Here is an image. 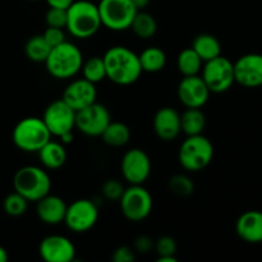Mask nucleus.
I'll list each match as a JSON object with an SVG mask.
<instances>
[{"label":"nucleus","mask_w":262,"mask_h":262,"mask_svg":"<svg viewBox=\"0 0 262 262\" xmlns=\"http://www.w3.org/2000/svg\"><path fill=\"white\" fill-rule=\"evenodd\" d=\"M13 188L28 202H37L50 193L51 178L48 171L40 166H23L13 177Z\"/></svg>","instance_id":"4"},{"label":"nucleus","mask_w":262,"mask_h":262,"mask_svg":"<svg viewBox=\"0 0 262 262\" xmlns=\"http://www.w3.org/2000/svg\"><path fill=\"white\" fill-rule=\"evenodd\" d=\"M8 252L4 247L0 246V262H7L8 261Z\"/></svg>","instance_id":"40"},{"label":"nucleus","mask_w":262,"mask_h":262,"mask_svg":"<svg viewBox=\"0 0 262 262\" xmlns=\"http://www.w3.org/2000/svg\"><path fill=\"white\" fill-rule=\"evenodd\" d=\"M74 0H46L49 7L60 8V9H68Z\"/></svg>","instance_id":"38"},{"label":"nucleus","mask_w":262,"mask_h":262,"mask_svg":"<svg viewBox=\"0 0 262 262\" xmlns=\"http://www.w3.org/2000/svg\"><path fill=\"white\" fill-rule=\"evenodd\" d=\"M99 220V209L89 199H79L67 206L64 224L74 233H86L95 227Z\"/></svg>","instance_id":"10"},{"label":"nucleus","mask_w":262,"mask_h":262,"mask_svg":"<svg viewBox=\"0 0 262 262\" xmlns=\"http://www.w3.org/2000/svg\"><path fill=\"white\" fill-rule=\"evenodd\" d=\"M124 186L118 179H107L101 187V193L107 201H119L124 192Z\"/></svg>","instance_id":"33"},{"label":"nucleus","mask_w":262,"mask_h":262,"mask_svg":"<svg viewBox=\"0 0 262 262\" xmlns=\"http://www.w3.org/2000/svg\"><path fill=\"white\" fill-rule=\"evenodd\" d=\"M141 68L146 73H158L166 66V54L158 46H150L138 54Z\"/></svg>","instance_id":"24"},{"label":"nucleus","mask_w":262,"mask_h":262,"mask_svg":"<svg viewBox=\"0 0 262 262\" xmlns=\"http://www.w3.org/2000/svg\"><path fill=\"white\" fill-rule=\"evenodd\" d=\"M36 204V214L43 224L59 225L64 222L68 205L61 197L49 193L38 200Z\"/></svg>","instance_id":"19"},{"label":"nucleus","mask_w":262,"mask_h":262,"mask_svg":"<svg viewBox=\"0 0 262 262\" xmlns=\"http://www.w3.org/2000/svg\"><path fill=\"white\" fill-rule=\"evenodd\" d=\"M129 28L138 38L148 40L155 36L156 31H158V22L150 13L145 12V10H137Z\"/></svg>","instance_id":"26"},{"label":"nucleus","mask_w":262,"mask_h":262,"mask_svg":"<svg viewBox=\"0 0 262 262\" xmlns=\"http://www.w3.org/2000/svg\"><path fill=\"white\" fill-rule=\"evenodd\" d=\"M106 68V78L119 86H129L137 82L143 73L138 54L125 46H112L102 56Z\"/></svg>","instance_id":"1"},{"label":"nucleus","mask_w":262,"mask_h":262,"mask_svg":"<svg viewBox=\"0 0 262 262\" xmlns=\"http://www.w3.org/2000/svg\"><path fill=\"white\" fill-rule=\"evenodd\" d=\"M97 90L96 84L91 83L84 78H78L72 81L63 91L61 99L73 110L79 112L84 107L96 102Z\"/></svg>","instance_id":"17"},{"label":"nucleus","mask_w":262,"mask_h":262,"mask_svg":"<svg viewBox=\"0 0 262 262\" xmlns=\"http://www.w3.org/2000/svg\"><path fill=\"white\" fill-rule=\"evenodd\" d=\"M169 189L178 197H188L194 192V183L186 174H174L169 179Z\"/></svg>","instance_id":"31"},{"label":"nucleus","mask_w":262,"mask_h":262,"mask_svg":"<svg viewBox=\"0 0 262 262\" xmlns=\"http://www.w3.org/2000/svg\"><path fill=\"white\" fill-rule=\"evenodd\" d=\"M38 255L46 262H72L76 257V247L69 238L51 234L40 242Z\"/></svg>","instance_id":"14"},{"label":"nucleus","mask_w":262,"mask_h":262,"mask_svg":"<svg viewBox=\"0 0 262 262\" xmlns=\"http://www.w3.org/2000/svg\"><path fill=\"white\" fill-rule=\"evenodd\" d=\"M51 50V46L46 42L42 35H35L27 40L25 45V54L28 60L35 63H45Z\"/></svg>","instance_id":"28"},{"label":"nucleus","mask_w":262,"mask_h":262,"mask_svg":"<svg viewBox=\"0 0 262 262\" xmlns=\"http://www.w3.org/2000/svg\"><path fill=\"white\" fill-rule=\"evenodd\" d=\"M192 49L197 53V55L201 58V60L207 61L216 56L222 55V43L211 33H200L194 37L192 42Z\"/></svg>","instance_id":"22"},{"label":"nucleus","mask_w":262,"mask_h":262,"mask_svg":"<svg viewBox=\"0 0 262 262\" xmlns=\"http://www.w3.org/2000/svg\"><path fill=\"white\" fill-rule=\"evenodd\" d=\"M43 38L46 42L54 48V46L59 45V43L66 41V35H64L63 28H56V27H46V30L42 33Z\"/></svg>","instance_id":"35"},{"label":"nucleus","mask_w":262,"mask_h":262,"mask_svg":"<svg viewBox=\"0 0 262 262\" xmlns=\"http://www.w3.org/2000/svg\"><path fill=\"white\" fill-rule=\"evenodd\" d=\"M123 216L133 223L143 222L152 211L154 200L143 184H129L119 200Z\"/></svg>","instance_id":"7"},{"label":"nucleus","mask_w":262,"mask_h":262,"mask_svg":"<svg viewBox=\"0 0 262 262\" xmlns=\"http://www.w3.org/2000/svg\"><path fill=\"white\" fill-rule=\"evenodd\" d=\"M51 133L42 118L27 117L20 119L13 128L12 140L15 147L25 152H38L51 140Z\"/></svg>","instance_id":"5"},{"label":"nucleus","mask_w":262,"mask_h":262,"mask_svg":"<svg viewBox=\"0 0 262 262\" xmlns=\"http://www.w3.org/2000/svg\"><path fill=\"white\" fill-rule=\"evenodd\" d=\"M27 2H37V0H27Z\"/></svg>","instance_id":"42"},{"label":"nucleus","mask_w":262,"mask_h":262,"mask_svg":"<svg viewBox=\"0 0 262 262\" xmlns=\"http://www.w3.org/2000/svg\"><path fill=\"white\" fill-rule=\"evenodd\" d=\"M154 246H155V241L152 238L148 237V235H138L135 239V243H133V250L136 252L146 255V253L152 250Z\"/></svg>","instance_id":"37"},{"label":"nucleus","mask_w":262,"mask_h":262,"mask_svg":"<svg viewBox=\"0 0 262 262\" xmlns=\"http://www.w3.org/2000/svg\"><path fill=\"white\" fill-rule=\"evenodd\" d=\"M130 2H132V4L135 5L137 10H145L148 7L151 0H130Z\"/></svg>","instance_id":"39"},{"label":"nucleus","mask_w":262,"mask_h":262,"mask_svg":"<svg viewBox=\"0 0 262 262\" xmlns=\"http://www.w3.org/2000/svg\"><path fill=\"white\" fill-rule=\"evenodd\" d=\"M214 159V145L204 135L187 136L178 151V160L186 170L200 171L210 165Z\"/></svg>","instance_id":"6"},{"label":"nucleus","mask_w":262,"mask_h":262,"mask_svg":"<svg viewBox=\"0 0 262 262\" xmlns=\"http://www.w3.org/2000/svg\"><path fill=\"white\" fill-rule=\"evenodd\" d=\"M158 262H178L177 260V257L174 256V257H158Z\"/></svg>","instance_id":"41"},{"label":"nucleus","mask_w":262,"mask_h":262,"mask_svg":"<svg viewBox=\"0 0 262 262\" xmlns=\"http://www.w3.org/2000/svg\"><path fill=\"white\" fill-rule=\"evenodd\" d=\"M178 99L186 107H202L206 105L210 97V90L207 89L200 74L183 77L177 89Z\"/></svg>","instance_id":"16"},{"label":"nucleus","mask_w":262,"mask_h":262,"mask_svg":"<svg viewBox=\"0 0 262 262\" xmlns=\"http://www.w3.org/2000/svg\"><path fill=\"white\" fill-rule=\"evenodd\" d=\"M233 64L237 83L247 89L262 86V54H245Z\"/></svg>","instance_id":"15"},{"label":"nucleus","mask_w":262,"mask_h":262,"mask_svg":"<svg viewBox=\"0 0 262 262\" xmlns=\"http://www.w3.org/2000/svg\"><path fill=\"white\" fill-rule=\"evenodd\" d=\"M204 61L192 48H187L178 54L177 68L183 77L197 76L201 72Z\"/></svg>","instance_id":"27"},{"label":"nucleus","mask_w":262,"mask_h":262,"mask_svg":"<svg viewBox=\"0 0 262 262\" xmlns=\"http://www.w3.org/2000/svg\"><path fill=\"white\" fill-rule=\"evenodd\" d=\"M82 78L87 79L91 83L97 84L106 78V68L102 56H91L87 60H83L81 68Z\"/></svg>","instance_id":"29"},{"label":"nucleus","mask_w":262,"mask_h":262,"mask_svg":"<svg viewBox=\"0 0 262 262\" xmlns=\"http://www.w3.org/2000/svg\"><path fill=\"white\" fill-rule=\"evenodd\" d=\"M45 23L48 27L63 28L64 30L67 27V9L49 7L45 14Z\"/></svg>","instance_id":"34"},{"label":"nucleus","mask_w":262,"mask_h":262,"mask_svg":"<svg viewBox=\"0 0 262 262\" xmlns=\"http://www.w3.org/2000/svg\"><path fill=\"white\" fill-rule=\"evenodd\" d=\"M155 248L158 257H174L177 253V242L170 235H163L155 241Z\"/></svg>","instance_id":"32"},{"label":"nucleus","mask_w":262,"mask_h":262,"mask_svg":"<svg viewBox=\"0 0 262 262\" xmlns=\"http://www.w3.org/2000/svg\"><path fill=\"white\" fill-rule=\"evenodd\" d=\"M37 155L43 168L49 169V170L60 169L66 164L67 158H68V154H67L63 143L56 142V141L53 140H50L46 145H43L38 150Z\"/></svg>","instance_id":"21"},{"label":"nucleus","mask_w":262,"mask_h":262,"mask_svg":"<svg viewBox=\"0 0 262 262\" xmlns=\"http://www.w3.org/2000/svg\"><path fill=\"white\" fill-rule=\"evenodd\" d=\"M83 55L78 46L69 41L51 48L45 60L48 73L56 79H69L81 72Z\"/></svg>","instance_id":"3"},{"label":"nucleus","mask_w":262,"mask_h":262,"mask_svg":"<svg viewBox=\"0 0 262 262\" xmlns=\"http://www.w3.org/2000/svg\"><path fill=\"white\" fill-rule=\"evenodd\" d=\"M102 27L97 4L89 0H74L67 9V30L79 40L91 38Z\"/></svg>","instance_id":"2"},{"label":"nucleus","mask_w":262,"mask_h":262,"mask_svg":"<svg viewBox=\"0 0 262 262\" xmlns=\"http://www.w3.org/2000/svg\"><path fill=\"white\" fill-rule=\"evenodd\" d=\"M201 77L211 94L227 92L235 83L234 64L225 56L219 55L205 61L201 69Z\"/></svg>","instance_id":"9"},{"label":"nucleus","mask_w":262,"mask_h":262,"mask_svg":"<svg viewBox=\"0 0 262 262\" xmlns=\"http://www.w3.org/2000/svg\"><path fill=\"white\" fill-rule=\"evenodd\" d=\"M28 207V201L19 194L18 192H13V193L8 194L7 197L3 201V209H4V212L9 216L18 217L22 216L26 211H27Z\"/></svg>","instance_id":"30"},{"label":"nucleus","mask_w":262,"mask_h":262,"mask_svg":"<svg viewBox=\"0 0 262 262\" xmlns=\"http://www.w3.org/2000/svg\"><path fill=\"white\" fill-rule=\"evenodd\" d=\"M112 260L114 262H133L136 260L135 250L128 246H120L113 252Z\"/></svg>","instance_id":"36"},{"label":"nucleus","mask_w":262,"mask_h":262,"mask_svg":"<svg viewBox=\"0 0 262 262\" xmlns=\"http://www.w3.org/2000/svg\"><path fill=\"white\" fill-rule=\"evenodd\" d=\"M76 113L63 99H59L46 106L42 120L51 136L59 138L66 133L73 132L76 128Z\"/></svg>","instance_id":"11"},{"label":"nucleus","mask_w":262,"mask_h":262,"mask_svg":"<svg viewBox=\"0 0 262 262\" xmlns=\"http://www.w3.org/2000/svg\"><path fill=\"white\" fill-rule=\"evenodd\" d=\"M97 8L102 27L115 32L129 30L137 13L130 0H100Z\"/></svg>","instance_id":"8"},{"label":"nucleus","mask_w":262,"mask_h":262,"mask_svg":"<svg viewBox=\"0 0 262 262\" xmlns=\"http://www.w3.org/2000/svg\"><path fill=\"white\" fill-rule=\"evenodd\" d=\"M120 171L129 184H143L151 174L150 156L142 148H130L123 155Z\"/></svg>","instance_id":"13"},{"label":"nucleus","mask_w":262,"mask_h":262,"mask_svg":"<svg viewBox=\"0 0 262 262\" xmlns=\"http://www.w3.org/2000/svg\"><path fill=\"white\" fill-rule=\"evenodd\" d=\"M110 122L112 115L109 109L99 102H94L76 113V128L89 137H100Z\"/></svg>","instance_id":"12"},{"label":"nucleus","mask_w":262,"mask_h":262,"mask_svg":"<svg viewBox=\"0 0 262 262\" xmlns=\"http://www.w3.org/2000/svg\"><path fill=\"white\" fill-rule=\"evenodd\" d=\"M100 137L110 147H123L130 140V129L125 123L110 122Z\"/></svg>","instance_id":"25"},{"label":"nucleus","mask_w":262,"mask_h":262,"mask_svg":"<svg viewBox=\"0 0 262 262\" xmlns=\"http://www.w3.org/2000/svg\"><path fill=\"white\" fill-rule=\"evenodd\" d=\"M154 130L160 140L173 141L182 133L181 114L174 107L164 106L154 117Z\"/></svg>","instance_id":"18"},{"label":"nucleus","mask_w":262,"mask_h":262,"mask_svg":"<svg viewBox=\"0 0 262 262\" xmlns=\"http://www.w3.org/2000/svg\"><path fill=\"white\" fill-rule=\"evenodd\" d=\"M206 127V117L201 107H186L181 114V128L186 136L202 135Z\"/></svg>","instance_id":"23"},{"label":"nucleus","mask_w":262,"mask_h":262,"mask_svg":"<svg viewBox=\"0 0 262 262\" xmlns=\"http://www.w3.org/2000/svg\"><path fill=\"white\" fill-rule=\"evenodd\" d=\"M238 237L247 243L262 242V212L257 210L246 211L238 217L235 223Z\"/></svg>","instance_id":"20"}]
</instances>
